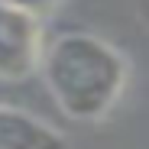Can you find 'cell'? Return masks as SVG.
Here are the masks:
<instances>
[{
  "instance_id": "1",
  "label": "cell",
  "mask_w": 149,
  "mask_h": 149,
  "mask_svg": "<svg viewBox=\"0 0 149 149\" xmlns=\"http://www.w3.org/2000/svg\"><path fill=\"white\" fill-rule=\"evenodd\" d=\"M52 101L68 120L97 123L104 120L130 84V58L94 33H65L52 39L39 68Z\"/></svg>"
},
{
  "instance_id": "2",
  "label": "cell",
  "mask_w": 149,
  "mask_h": 149,
  "mask_svg": "<svg viewBox=\"0 0 149 149\" xmlns=\"http://www.w3.org/2000/svg\"><path fill=\"white\" fill-rule=\"evenodd\" d=\"M42 23L0 3V81H23L39 68Z\"/></svg>"
},
{
  "instance_id": "3",
  "label": "cell",
  "mask_w": 149,
  "mask_h": 149,
  "mask_svg": "<svg viewBox=\"0 0 149 149\" xmlns=\"http://www.w3.org/2000/svg\"><path fill=\"white\" fill-rule=\"evenodd\" d=\"M0 149H68V136L29 110L0 104Z\"/></svg>"
},
{
  "instance_id": "4",
  "label": "cell",
  "mask_w": 149,
  "mask_h": 149,
  "mask_svg": "<svg viewBox=\"0 0 149 149\" xmlns=\"http://www.w3.org/2000/svg\"><path fill=\"white\" fill-rule=\"evenodd\" d=\"M0 3H7V7H13V10H23V13H29L33 19H45V16H52L55 10H58V3L62 0H0Z\"/></svg>"
}]
</instances>
